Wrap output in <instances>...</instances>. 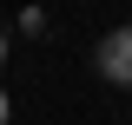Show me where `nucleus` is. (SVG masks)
<instances>
[{"mask_svg": "<svg viewBox=\"0 0 132 125\" xmlns=\"http://www.w3.org/2000/svg\"><path fill=\"white\" fill-rule=\"evenodd\" d=\"M126 33H132V26H126Z\"/></svg>", "mask_w": 132, "mask_h": 125, "instance_id": "4", "label": "nucleus"}, {"mask_svg": "<svg viewBox=\"0 0 132 125\" xmlns=\"http://www.w3.org/2000/svg\"><path fill=\"white\" fill-rule=\"evenodd\" d=\"M0 66H7V33H0Z\"/></svg>", "mask_w": 132, "mask_h": 125, "instance_id": "3", "label": "nucleus"}, {"mask_svg": "<svg viewBox=\"0 0 132 125\" xmlns=\"http://www.w3.org/2000/svg\"><path fill=\"white\" fill-rule=\"evenodd\" d=\"M7 119H13V99H7V92H0V125H7Z\"/></svg>", "mask_w": 132, "mask_h": 125, "instance_id": "2", "label": "nucleus"}, {"mask_svg": "<svg viewBox=\"0 0 132 125\" xmlns=\"http://www.w3.org/2000/svg\"><path fill=\"white\" fill-rule=\"evenodd\" d=\"M93 66H99V79L132 86V33H126V26H119V33H106V40H99V53H93Z\"/></svg>", "mask_w": 132, "mask_h": 125, "instance_id": "1", "label": "nucleus"}]
</instances>
